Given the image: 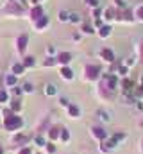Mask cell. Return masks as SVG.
Returning a JSON list of instances; mask_svg holds the SVG:
<instances>
[{"instance_id": "obj_33", "label": "cell", "mask_w": 143, "mask_h": 154, "mask_svg": "<svg viewBox=\"0 0 143 154\" xmlns=\"http://www.w3.org/2000/svg\"><path fill=\"white\" fill-rule=\"evenodd\" d=\"M141 59H143V43H141Z\"/></svg>"}, {"instance_id": "obj_20", "label": "cell", "mask_w": 143, "mask_h": 154, "mask_svg": "<svg viewBox=\"0 0 143 154\" xmlns=\"http://www.w3.org/2000/svg\"><path fill=\"white\" fill-rule=\"evenodd\" d=\"M68 20H70V22H79L81 18H79V14H77V13H72V14H70V18H68Z\"/></svg>"}, {"instance_id": "obj_35", "label": "cell", "mask_w": 143, "mask_h": 154, "mask_svg": "<svg viewBox=\"0 0 143 154\" xmlns=\"http://www.w3.org/2000/svg\"><path fill=\"white\" fill-rule=\"evenodd\" d=\"M141 82H143V79H141Z\"/></svg>"}, {"instance_id": "obj_23", "label": "cell", "mask_w": 143, "mask_h": 154, "mask_svg": "<svg viewBox=\"0 0 143 154\" xmlns=\"http://www.w3.org/2000/svg\"><path fill=\"white\" fill-rule=\"evenodd\" d=\"M82 31H84V32H86V34H91V32H93V31H91V27H90V25H84V27H82Z\"/></svg>"}, {"instance_id": "obj_9", "label": "cell", "mask_w": 143, "mask_h": 154, "mask_svg": "<svg viewBox=\"0 0 143 154\" xmlns=\"http://www.w3.org/2000/svg\"><path fill=\"white\" fill-rule=\"evenodd\" d=\"M41 14H43V9H41V7H34V9H32V13H31V16H32L34 20H39V18H41Z\"/></svg>"}, {"instance_id": "obj_7", "label": "cell", "mask_w": 143, "mask_h": 154, "mask_svg": "<svg viewBox=\"0 0 143 154\" xmlns=\"http://www.w3.org/2000/svg\"><path fill=\"white\" fill-rule=\"evenodd\" d=\"M93 134H95L97 138H100V140L106 138V131H104L102 127H93Z\"/></svg>"}, {"instance_id": "obj_11", "label": "cell", "mask_w": 143, "mask_h": 154, "mask_svg": "<svg viewBox=\"0 0 143 154\" xmlns=\"http://www.w3.org/2000/svg\"><path fill=\"white\" fill-rule=\"evenodd\" d=\"M61 74H63L65 79H72V77H73V74H72L70 68H63V70H61Z\"/></svg>"}, {"instance_id": "obj_2", "label": "cell", "mask_w": 143, "mask_h": 154, "mask_svg": "<svg viewBox=\"0 0 143 154\" xmlns=\"http://www.w3.org/2000/svg\"><path fill=\"white\" fill-rule=\"evenodd\" d=\"M102 88L114 90V88H116V77L114 75H104V79H102Z\"/></svg>"}, {"instance_id": "obj_18", "label": "cell", "mask_w": 143, "mask_h": 154, "mask_svg": "<svg viewBox=\"0 0 143 154\" xmlns=\"http://www.w3.org/2000/svg\"><path fill=\"white\" fill-rule=\"evenodd\" d=\"M59 136V129L57 127H52L50 129V138H57Z\"/></svg>"}, {"instance_id": "obj_26", "label": "cell", "mask_w": 143, "mask_h": 154, "mask_svg": "<svg viewBox=\"0 0 143 154\" xmlns=\"http://www.w3.org/2000/svg\"><path fill=\"white\" fill-rule=\"evenodd\" d=\"M61 136H63V140H68V138H70V134H68L66 129H63V134H61Z\"/></svg>"}, {"instance_id": "obj_34", "label": "cell", "mask_w": 143, "mask_h": 154, "mask_svg": "<svg viewBox=\"0 0 143 154\" xmlns=\"http://www.w3.org/2000/svg\"><path fill=\"white\" fill-rule=\"evenodd\" d=\"M0 154H4V149H2V147H0Z\"/></svg>"}, {"instance_id": "obj_4", "label": "cell", "mask_w": 143, "mask_h": 154, "mask_svg": "<svg viewBox=\"0 0 143 154\" xmlns=\"http://www.w3.org/2000/svg\"><path fill=\"white\" fill-rule=\"evenodd\" d=\"M25 47H27V36H25V34H22V36L18 38V50H20V52H23V50H25Z\"/></svg>"}, {"instance_id": "obj_21", "label": "cell", "mask_w": 143, "mask_h": 154, "mask_svg": "<svg viewBox=\"0 0 143 154\" xmlns=\"http://www.w3.org/2000/svg\"><path fill=\"white\" fill-rule=\"evenodd\" d=\"M113 14H114V13H113V9H107V11H106V18H107V20H111V18H114Z\"/></svg>"}, {"instance_id": "obj_16", "label": "cell", "mask_w": 143, "mask_h": 154, "mask_svg": "<svg viewBox=\"0 0 143 154\" xmlns=\"http://www.w3.org/2000/svg\"><path fill=\"white\" fill-rule=\"evenodd\" d=\"M68 111H70L72 116H77V115H79V108H77V106H70V108H68Z\"/></svg>"}, {"instance_id": "obj_32", "label": "cell", "mask_w": 143, "mask_h": 154, "mask_svg": "<svg viewBox=\"0 0 143 154\" xmlns=\"http://www.w3.org/2000/svg\"><path fill=\"white\" fill-rule=\"evenodd\" d=\"M7 82L9 84H14V77H7Z\"/></svg>"}, {"instance_id": "obj_19", "label": "cell", "mask_w": 143, "mask_h": 154, "mask_svg": "<svg viewBox=\"0 0 143 154\" xmlns=\"http://www.w3.org/2000/svg\"><path fill=\"white\" fill-rule=\"evenodd\" d=\"M109 31H111L109 27H102V29H100V36H102V38H106V36H109Z\"/></svg>"}, {"instance_id": "obj_15", "label": "cell", "mask_w": 143, "mask_h": 154, "mask_svg": "<svg viewBox=\"0 0 143 154\" xmlns=\"http://www.w3.org/2000/svg\"><path fill=\"white\" fill-rule=\"evenodd\" d=\"M131 88H132V81H129V79H125V81H123V90H125V91H129Z\"/></svg>"}, {"instance_id": "obj_17", "label": "cell", "mask_w": 143, "mask_h": 154, "mask_svg": "<svg viewBox=\"0 0 143 154\" xmlns=\"http://www.w3.org/2000/svg\"><path fill=\"white\" fill-rule=\"evenodd\" d=\"M31 65H34V57H25V61H23V66H31Z\"/></svg>"}, {"instance_id": "obj_22", "label": "cell", "mask_w": 143, "mask_h": 154, "mask_svg": "<svg viewBox=\"0 0 143 154\" xmlns=\"http://www.w3.org/2000/svg\"><path fill=\"white\" fill-rule=\"evenodd\" d=\"M7 100V93L5 91H0V102H5Z\"/></svg>"}, {"instance_id": "obj_6", "label": "cell", "mask_w": 143, "mask_h": 154, "mask_svg": "<svg viewBox=\"0 0 143 154\" xmlns=\"http://www.w3.org/2000/svg\"><path fill=\"white\" fill-rule=\"evenodd\" d=\"M72 56L68 54V52H63V54H59V57H57V61L59 63H63V65H66V63H70Z\"/></svg>"}, {"instance_id": "obj_10", "label": "cell", "mask_w": 143, "mask_h": 154, "mask_svg": "<svg viewBox=\"0 0 143 154\" xmlns=\"http://www.w3.org/2000/svg\"><path fill=\"white\" fill-rule=\"evenodd\" d=\"M5 11H14V13H22L23 9H22V5H16V4H11Z\"/></svg>"}, {"instance_id": "obj_24", "label": "cell", "mask_w": 143, "mask_h": 154, "mask_svg": "<svg viewBox=\"0 0 143 154\" xmlns=\"http://www.w3.org/2000/svg\"><path fill=\"white\" fill-rule=\"evenodd\" d=\"M54 63H56V61H54L52 57H50V59H45V66H50V65H54Z\"/></svg>"}, {"instance_id": "obj_12", "label": "cell", "mask_w": 143, "mask_h": 154, "mask_svg": "<svg viewBox=\"0 0 143 154\" xmlns=\"http://www.w3.org/2000/svg\"><path fill=\"white\" fill-rule=\"evenodd\" d=\"M13 72H14L16 75H20V74L23 72V65H14V66H13Z\"/></svg>"}, {"instance_id": "obj_5", "label": "cell", "mask_w": 143, "mask_h": 154, "mask_svg": "<svg viewBox=\"0 0 143 154\" xmlns=\"http://www.w3.org/2000/svg\"><path fill=\"white\" fill-rule=\"evenodd\" d=\"M100 54H102V57H104V59H106V61H109V63H111V61H113V59H114V54H113V52H111V50H109V48H104V50H102V52H100Z\"/></svg>"}, {"instance_id": "obj_31", "label": "cell", "mask_w": 143, "mask_h": 154, "mask_svg": "<svg viewBox=\"0 0 143 154\" xmlns=\"http://www.w3.org/2000/svg\"><path fill=\"white\" fill-rule=\"evenodd\" d=\"M13 109H20V102H18V100H16V102L13 104Z\"/></svg>"}, {"instance_id": "obj_30", "label": "cell", "mask_w": 143, "mask_h": 154, "mask_svg": "<svg viewBox=\"0 0 143 154\" xmlns=\"http://www.w3.org/2000/svg\"><path fill=\"white\" fill-rule=\"evenodd\" d=\"M20 154H32V151H31V149H22Z\"/></svg>"}, {"instance_id": "obj_13", "label": "cell", "mask_w": 143, "mask_h": 154, "mask_svg": "<svg viewBox=\"0 0 143 154\" xmlns=\"http://www.w3.org/2000/svg\"><path fill=\"white\" fill-rule=\"evenodd\" d=\"M45 93H48V95H54V93H56V86H54V84H48V86L45 88Z\"/></svg>"}, {"instance_id": "obj_27", "label": "cell", "mask_w": 143, "mask_h": 154, "mask_svg": "<svg viewBox=\"0 0 143 154\" xmlns=\"http://www.w3.org/2000/svg\"><path fill=\"white\" fill-rule=\"evenodd\" d=\"M84 2H86V4H88V5H93V7H95V5H97V4H99V2H97V0H84Z\"/></svg>"}, {"instance_id": "obj_28", "label": "cell", "mask_w": 143, "mask_h": 154, "mask_svg": "<svg viewBox=\"0 0 143 154\" xmlns=\"http://www.w3.org/2000/svg\"><path fill=\"white\" fill-rule=\"evenodd\" d=\"M136 14H138V16H140V18L143 20V5L140 7V9H138V11H136Z\"/></svg>"}, {"instance_id": "obj_29", "label": "cell", "mask_w": 143, "mask_h": 154, "mask_svg": "<svg viewBox=\"0 0 143 154\" xmlns=\"http://www.w3.org/2000/svg\"><path fill=\"white\" fill-rule=\"evenodd\" d=\"M47 149H48V152H56V149H54V145H52V143H48V145H47Z\"/></svg>"}, {"instance_id": "obj_25", "label": "cell", "mask_w": 143, "mask_h": 154, "mask_svg": "<svg viewBox=\"0 0 143 154\" xmlns=\"http://www.w3.org/2000/svg\"><path fill=\"white\" fill-rule=\"evenodd\" d=\"M23 90H25V91H32L34 88H32V84H29V82H27V84L23 86Z\"/></svg>"}, {"instance_id": "obj_3", "label": "cell", "mask_w": 143, "mask_h": 154, "mask_svg": "<svg viewBox=\"0 0 143 154\" xmlns=\"http://www.w3.org/2000/svg\"><path fill=\"white\" fill-rule=\"evenodd\" d=\"M99 72H100V68H99V66H95V65H91V66H88V68H86V75L90 77V79H97Z\"/></svg>"}, {"instance_id": "obj_8", "label": "cell", "mask_w": 143, "mask_h": 154, "mask_svg": "<svg viewBox=\"0 0 143 154\" xmlns=\"http://www.w3.org/2000/svg\"><path fill=\"white\" fill-rule=\"evenodd\" d=\"M47 25H48V18H47V16H41V18L38 20V23H36L38 29H43V27H47Z\"/></svg>"}, {"instance_id": "obj_1", "label": "cell", "mask_w": 143, "mask_h": 154, "mask_svg": "<svg viewBox=\"0 0 143 154\" xmlns=\"http://www.w3.org/2000/svg\"><path fill=\"white\" fill-rule=\"evenodd\" d=\"M4 125H5V129L13 131V129H18V127L22 125V120H20V118H18L16 115H11V116H7V118H5Z\"/></svg>"}, {"instance_id": "obj_14", "label": "cell", "mask_w": 143, "mask_h": 154, "mask_svg": "<svg viewBox=\"0 0 143 154\" xmlns=\"http://www.w3.org/2000/svg\"><path fill=\"white\" fill-rule=\"evenodd\" d=\"M68 18H70V14H68L66 11H61V13H59V20H61V22H66Z\"/></svg>"}]
</instances>
